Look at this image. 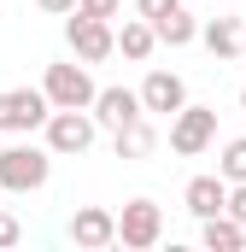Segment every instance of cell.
<instances>
[{"mask_svg": "<svg viewBox=\"0 0 246 252\" xmlns=\"http://www.w3.org/2000/svg\"><path fill=\"white\" fill-rule=\"evenodd\" d=\"M47 176H53V153L47 147H0V188L6 193H35L47 188Z\"/></svg>", "mask_w": 246, "mask_h": 252, "instance_id": "6da1fadb", "label": "cell"}, {"mask_svg": "<svg viewBox=\"0 0 246 252\" xmlns=\"http://www.w3.org/2000/svg\"><path fill=\"white\" fill-rule=\"evenodd\" d=\"M41 129H47V153H64V158H70V153H88L94 135H100V124H94L82 106H53Z\"/></svg>", "mask_w": 246, "mask_h": 252, "instance_id": "7a4b0ae2", "label": "cell"}, {"mask_svg": "<svg viewBox=\"0 0 246 252\" xmlns=\"http://www.w3.org/2000/svg\"><path fill=\"white\" fill-rule=\"evenodd\" d=\"M211 141H217V112H211V106H182V112H170V153H176V158H199Z\"/></svg>", "mask_w": 246, "mask_h": 252, "instance_id": "3957f363", "label": "cell"}, {"mask_svg": "<svg viewBox=\"0 0 246 252\" xmlns=\"http://www.w3.org/2000/svg\"><path fill=\"white\" fill-rule=\"evenodd\" d=\"M64 41H70V53L82 64H106L118 53V41H112V24L106 18H82V12H64Z\"/></svg>", "mask_w": 246, "mask_h": 252, "instance_id": "277c9868", "label": "cell"}, {"mask_svg": "<svg viewBox=\"0 0 246 252\" xmlns=\"http://www.w3.org/2000/svg\"><path fill=\"white\" fill-rule=\"evenodd\" d=\"M118 241H123L129 252L158 247V241H164V211H158L153 199H129V205H123V217H118Z\"/></svg>", "mask_w": 246, "mask_h": 252, "instance_id": "5b68a950", "label": "cell"}, {"mask_svg": "<svg viewBox=\"0 0 246 252\" xmlns=\"http://www.w3.org/2000/svg\"><path fill=\"white\" fill-rule=\"evenodd\" d=\"M41 94H47V106H82V112H88V100H94V76H88V64H47Z\"/></svg>", "mask_w": 246, "mask_h": 252, "instance_id": "8992f818", "label": "cell"}, {"mask_svg": "<svg viewBox=\"0 0 246 252\" xmlns=\"http://www.w3.org/2000/svg\"><path fill=\"white\" fill-rule=\"evenodd\" d=\"M135 94H141V112H147V118H170V112L187 106V82L176 70H147V82H141Z\"/></svg>", "mask_w": 246, "mask_h": 252, "instance_id": "52a82bcc", "label": "cell"}, {"mask_svg": "<svg viewBox=\"0 0 246 252\" xmlns=\"http://www.w3.org/2000/svg\"><path fill=\"white\" fill-rule=\"evenodd\" d=\"M70 241L82 252H100V247H118V217L106 205H76L70 211Z\"/></svg>", "mask_w": 246, "mask_h": 252, "instance_id": "ba28073f", "label": "cell"}, {"mask_svg": "<svg viewBox=\"0 0 246 252\" xmlns=\"http://www.w3.org/2000/svg\"><path fill=\"white\" fill-rule=\"evenodd\" d=\"M88 118L106 129H123L141 118V94L135 88H94V100H88Z\"/></svg>", "mask_w": 246, "mask_h": 252, "instance_id": "9c48e42d", "label": "cell"}, {"mask_svg": "<svg viewBox=\"0 0 246 252\" xmlns=\"http://www.w3.org/2000/svg\"><path fill=\"white\" fill-rule=\"evenodd\" d=\"M47 112H53V106H47L41 88H6V129H24V135H30V129L47 124Z\"/></svg>", "mask_w": 246, "mask_h": 252, "instance_id": "30bf717a", "label": "cell"}, {"mask_svg": "<svg viewBox=\"0 0 246 252\" xmlns=\"http://www.w3.org/2000/svg\"><path fill=\"white\" fill-rule=\"evenodd\" d=\"M182 199H187V211L205 223V217H217V211H223V199H229V182H223V176H193Z\"/></svg>", "mask_w": 246, "mask_h": 252, "instance_id": "8fae6325", "label": "cell"}, {"mask_svg": "<svg viewBox=\"0 0 246 252\" xmlns=\"http://www.w3.org/2000/svg\"><path fill=\"white\" fill-rule=\"evenodd\" d=\"M199 41H205L217 59H241V47H246L241 18H211V24H199Z\"/></svg>", "mask_w": 246, "mask_h": 252, "instance_id": "7c38bea8", "label": "cell"}, {"mask_svg": "<svg viewBox=\"0 0 246 252\" xmlns=\"http://www.w3.org/2000/svg\"><path fill=\"white\" fill-rule=\"evenodd\" d=\"M112 41H118L123 59H153V47H158V35H153V24L147 18H123V30H112Z\"/></svg>", "mask_w": 246, "mask_h": 252, "instance_id": "4fadbf2b", "label": "cell"}, {"mask_svg": "<svg viewBox=\"0 0 246 252\" xmlns=\"http://www.w3.org/2000/svg\"><path fill=\"white\" fill-rule=\"evenodd\" d=\"M199 241H205L211 252H246V229L235 223V217H223V211H217V217H205Z\"/></svg>", "mask_w": 246, "mask_h": 252, "instance_id": "5bb4252c", "label": "cell"}, {"mask_svg": "<svg viewBox=\"0 0 246 252\" xmlns=\"http://www.w3.org/2000/svg\"><path fill=\"white\" fill-rule=\"evenodd\" d=\"M118 135V158H147L153 147H158V129L147 124V112L135 118V124H123V129H112Z\"/></svg>", "mask_w": 246, "mask_h": 252, "instance_id": "9a60e30c", "label": "cell"}, {"mask_svg": "<svg viewBox=\"0 0 246 252\" xmlns=\"http://www.w3.org/2000/svg\"><path fill=\"white\" fill-rule=\"evenodd\" d=\"M153 35H158L164 47H187V41H199V18H187L182 6H176V12H164V18L153 24Z\"/></svg>", "mask_w": 246, "mask_h": 252, "instance_id": "2e32d148", "label": "cell"}, {"mask_svg": "<svg viewBox=\"0 0 246 252\" xmlns=\"http://www.w3.org/2000/svg\"><path fill=\"white\" fill-rule=\"evenodd\" d=\"M217 176L223 182H246V135L223 141V158H217Z\"/></svg>", "mask_w": 246, "mask_h": 252, "instance_id": "e0dca14e", "label": "cell"}, {"mask_svg": "<svg viewBox=\"0 0 246 252\" xmlns=\"http://www.w3.org/2000/svg\"><path fill=\"white\" fill-rule=\"evenodd\" d=\"M70 12H82V18H106V24H112V18L123 12V0H76Z\"/></svg>", "mask_w": 246, "mask_h": 252, "instance_id": "ac0fdd59", "label": "cell"}, {"mask_svg": "<svg viewBox=\"0 0 246 252\" xmlns=\"http://www.w3.org/2000/svg\"><path fill=\"white\" fill-rule=\"evenodd\" d=\"M223 217H235L246 229V182H229V199H223Z\"/></svg>", "mask_w": 246, "mask_h": 252, "instance_id": "d6986e66", "label": "cell"}, {"mask_svg": "<svg viewBox=\"0 0 246 252\" xmlns=\"http://www.w3.org/2000/svg\"><path fill=\"white\" fill-rule=\"evenodd\" d=\"M176 6H182V0H135V12H141L147 24H158V18H164V12H176Z\"/></svg>", "mask_w": 246, "mask_h": 252, "instance_id": "ffe728a7", "label": "cell"}, {"mask_svg": "<svg viewBox=\"0 0 246 252\" xmlns=\"http://www.w3.org/2000/svg\"><path fill=\"white\" fill-rule=\"evenodd\" d=\"M18 241H24V223L12 211H0V247H18Z\"/></svg>", "mask_w": 246, "mask_h": 252, "instance_id": "44dd1931", "label": "cell"}, {"mask_svg": "<svg viewBox=\"0 0 246 252\" xmlns=\"http://www.w3.org/2000/svg\"><path fill=\"white\" fill-rule=\"evenodd\" d=\"M35 6H41V12H53V18H64V12H70L76 0H35Z\"/></svg>", "mask_w": 246, "mask_h": 252, "instance_id": "7402d4cb", "label": "cell"}, {"mask_svg": "<svg viewBox=\"0 0 246 252\" xmlns=\"http://www.w3.org/2000/svg\"><path fill=\"white\" fill-rule=\"evenodd\" d=\"M0 129H6V88H0Z\"/></svg>", "mask_w": 246, "mask_h": 252, "instance_id": "603a6c76", "label": "cell"}, {"mask_svg": "<svg viewBox=\"0 0 246 252\" xmlns=\"http://www.w3.org/2000/svg\"><path fill=\"white\" fill-rule=\"evenodd\" d=\"M241 112H246V82H241Z\"/></svg>", "mask_w": 246, "mask_h": 252, "instance_id": "cb8c5ba5", "label": "cell"}, {"mask_svg": "<svg viewBox=\"0 0 246 252\" xmlns=\"http://www.w3.org/2000/svg\"><path fill=\"white\" fill-rule=\"evenodd\" d=\"M241 53H246V47H241Z\"/></svg>", "mask_w": 246, "mask_h": 252, "instance_id": "d4e9b609", "label": "cell"}]
</instances>
